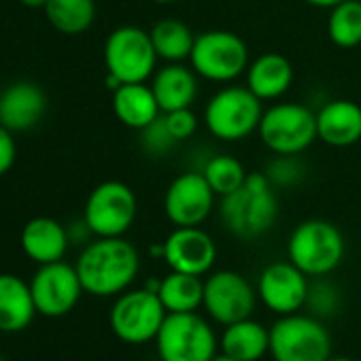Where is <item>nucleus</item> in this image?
Wrapping results in <instances>:
<instances>
[{
	"instance_id": "obj_1",
	"label": "nucleus",
	"mask_w": 361,
	"mask_h": 361,
	"mask_svg": "<svg viewBox=\"0 0 361 361\" xmlns=\"http://www.w3.org/2000/svg\"><path fill=\"white\" fill-rule=\"evenodd\" d=\"M83 291L96 298H117L128 291L140 272V255L123 236L96 238L75 264Z\"/></svg>"
},
{
	"instance_id": "obj_2",
	"label": "nucleus",
	"mask_w": 361,
	"mask_h": 361,
	"mask_svg": "<svg viewBox=\"0 0 361 361\" xmlns=\"http://www.w3.org/2000/svg\"><path fill=\"white\" fill-rule=\"evenodd\" d=\"M217 209L224 228L240 240L266 236L279 221L281 211L276 188L268 180L266 172H249L243 188L219 198Z\"/></svg>"
},
{
	"instance_id": "obj_3",
	"label": "nucleus",
	"mask_w": 361,
	"mask_h": 361,
	"mask_svg": "<svg viewBox=\"0 0 361 361\" xmlns=\"http://www.w3.org/2000/svg\"><path fill=\"white\" fill-rule=\"evenodd\" d=\"M264 102L247 87L228 83L217 90L202 113L209 134L221 142H240L257 132Z\"/></svg>"
},
{
	"instance_id": "obj_4",
	"label": "nucleus",
	"mask_w": 361,
	"mask_h": 361,
	"mask_svg": "<svg viewBox=\"0 0 361 361\" xmlns=\"http://www.w3.org/2000/svg\"><path fill=\"white\" fill-rule=\"evenodd\" d=\"M346 243L338 226L325 219H306L293 228L287 240V257L306 276L323 279L344 259Z\"/></svg>"
},
{
	"instance_id": "obj_5",
	"label": "nucleus",
	"mask_w": 361,
	"mask_h": 361,
	"mask_svg": "<svg viewBox=\"0 0 361 361\" xmlns=\"http://www.w3.org/2000/svg\"><path fill=\"white\" fill-rule=\"evenodd\" d=\"M251 56L245 39L232 30H204L196 35L190 66L200 79L211 83H234L245 77Z\"/></svg>"
},
{
	"instance_id": "obj_6",
	"label": "nucleus",
	"mask_w": 361,
	"mask_h": 361,
	"mask_svg": "<svg viewBox=\"0 0 361 361\" xmlns=\"http://www.w3.org/2000/svg\"><path fill=\"white\" fill-rule=\"evenodd\" d=\"M257 136L274 155H302L317 138V113L302 102H274L264 109Z\"/></svg>"
},
{
	"instance_id": "obj_7",
	"label": "nucleus",
	"mask_w": 361,
	"mask_h": 361,
	"mask_svg": "<svg viewBox=\"0 0 361 361\" xmlns=\"http://www.w3.org/2000/svg\"><path fill=\"white\" fill-rule=\"evenodd\" d=\"M153 342L159 361H211L219 346L211 323L198 312H168Z\"/></svg>"
},
{
	"instance_id": "obj_8",
	"label": "nucleus",
	"mask_w": 361,
	"mask_h": 361,
	"mask_svg": "<svg viewBox=\"0 0 361 361\" xmlns=\"http://www.w3.org/2000/svg\"><path fill=\"white\" fill-rule=\"evenodd\" d=\"M270 357L274 361H327L331 336L319 317L285 314L270 327Z\"/></svg>"
},
{
	"instance_id": "obj_9",
	"label": "nucleus",
	"mask_w": 361,
	"mask_h": 361,
	"mask_svg": "<svg viewBox=\"0 0 361 361\" xmlns=\"http://www.w3.org/2000/svg\"><path fill=\"white\" fill-rule=\"evenodd\" d=\"M168 310L164 308L157 291L149 287L128 289L119 293L109 312L111 331L126 344L153 342Z\"/></svg>"
},
{
	"instance_id": "obj_10",
	"label": "nucleus",
	"mask_w": 361,
	"mask_h": 361,
	"mask_svg": "<svg viewBox=\"0 0 361 361\" xmlns=\"http://www.w3.org/2000/svg\"><path fill=\"white\" fill-rule=\"evenodd\" d=\"M106 73L121 83H147L157 71V54L149 30L138 26H119L104 41Z\"/></svg>"
},
{
	"instance_id": "obj_11",
	"label": "nucleus",
	"mask_w": 361,
	"mask_h": 361,
	"mask_svg": "<svg viewBox=\"0 0 361 361\" xmlns=\"http://www.w3.org/2000/svg\"><path fill=\"white\" fill-rule=\"evenodd\" d=\"M138 200L130 185L121 180H104L85 200L83 221L96 238L123 236L136 221Z\"/></svg>"
},
{
	"instance_id": "obj_12",
	"label": "nucleus",
	"mask_w": 361,
	"mask_h": 361,
	"mask_svg": "<svg viewBox=\"0 0 361 361\" xmlns=\"http://www.w3.org/2000/svg\"><path fill=\"white\" fill-rule=\"evenodd\" d=\"M217 207V194L202 170L176 174L164 192V215L174 228L202 226Z\"/></svg>"
},
{
	"instance_id": "obj_13",
	"label": "nucleus",
	"mask_w": 361,
	"mask_h": 361,
	"mask_svg": "<svg viewBox=\"0 0 361 361\" xmlns=\"http://www.w3.org/2000/svg\"><path fill=\"white\" fill-rule=\"evenodd\" d=\"M257 306V289L236 270H215L204 279L202 308L219 325L253 317Z\"/></svg>"
},
{
	"instance_id": "obj_14",
	"label": "nucleus",
	"mask_w": 361,
	"mask_h": 361,
	"mask_svg": "<svg viewBox=\"0 0 361 361\" xmlns=\"http://www.w3.org/2000/svg\"><path fill=\"white\" fill-rule=\"evenodd\" d=\"M37 312L49 319L68 314L81 300L83 285L75 266L66 262L43 264L30 281Z\"/></svg>"
},
{
	"instance_id": "obj_15",
	"label": "nucleus",
	"mask_w": 361,
	"mask_h": 361,
	"mask_svg": "<svg viewBox=\"0 0 361 361\" xmlns=\"http://www.w3.org/2000/svg\"><path fill=\"white\" fill-rule=\"evenodd\" d=\"M310 276H306L295 264L272 262L257 279V298L274 314L285 317L300 312L306 306Z\"/></svg>"
},
{
	"instance_id": "obj_16",
	"label": "nucleus",
	"mask_w": 361,
	"mask_h": 361,
	"mask_svg": "<svg viewBox=\"0 0 361 361\" xmlns=\"http://www.w3.org/2000/svg\"><path fill=\"white\" fill-rule=\"evenodd\" d=\"M166 266L176 272L204 276L213 272L217 262V245L213 236L196 228H174L164 240V257Z\"/></svg>"
},
{
	"instance_id": "obj_17",
	"label": "nucleus",
	"mask_w": 361,
	"mask_h": 361,
	"mask_svg": "<svg viewBox=\"0 0 361 361\" xmlns=\"http://www.w3.org/2000/svg\"><path fill=\"white\" fill-rule=\"evenodd\" d=\"M47 111L45 92L32 81H18L0 94V123L11 132L35 128Z\"/></svg>"
},
{
	"instance_id": "obj_18",
	"label": "nucleus",
	"mask_w": 361,
	"mask_h": 361,
	"mask_svg": "<svg viewBox=\"0 0 361 361\" xmlns=\"http://www.w3.org/2000/svg\"><path fill=\"white\" fill-rule=\"evenodd\" d=\"M317 138L334 149H346L361 140V106L346 98L325 102L317 111Z\"/></svg>"
},
{
	"instance_id": "obj_19",
	"label": "nucleus",
	"mask_w": 361,
	"mask_h": 361,
	"mask_svg": "<svg viewBox=\"0 0 361 361\" xmlns=\"http://www.w3.org/2000/svg\"><path fill=\"white\" fill-rule=\"evenodd\" d=\"M293 77L295 71L287 56L266 51L249 62V68L245 73V85L262 102H276L291 90Z\"/></svg>"
},
{
	"instance_id": "obj_20",
	"label": "nucleus",
	"mask_w": 361,
	"mask_h": 361,
	"mask_svg": "<svg viewBox=\"0 0 361 361\" xmlns=\"http://www.w3.org/2000/svg\"><path fill=\"white\" fill-rule=\"evenodd\" d=\"M161 113L190 109L198 98V75L183 62H166L149 81Z\"/></svg>"
},
{
	"instance_id": "obj_21",
	"label": "nucleus",
	"mask_w": 361,
	"mask_h": 361,
	"mask_svg": "<svg viewBox=\"0 0 361 361\" xmlns=\"http://www.w3.org/2000/svg\"><path fill=\"white\" fill-rule=\"evenodd\" d=\"M20 243L24 253L32 262L43 266V264L60 262L66 255L71 236L60 221L51 217H35L24 226Z\"/></svg>"
},
{
	"instance_id": "obj_22",
	"label": "nucleus",
	"mask_w": 361,
	"mask_h": 361,
	"mask_svg": "<svg viewBox=\"0 0 361 361\" xmlns=\"http://www.w3.org/2000/svg\"><path fill=\"white\" fill-rule=\"evenodd\" d=\"M37 314L30 283L16 274H0V331H24Z\"/></svg>"
},
{
	"instance_id": "obj_23",
	"label": "nucleus",
	"mask_w": 361,
	"mask_h": 361,
	"mask_svg": "<svg viewBox=\"0 0 361 361\" xmlns=\"http://www.w3.org/2000/svg\"><path fill=\"white\" fill-rule=\"evenodd\" d=\"M113 113L126 128L140 132L161 115V109L149 83H121L113 92Z\"/></svg>"
},
{
	"instance_id": "obj_24",
	"label": "nucleus",
	"mask_w": 361,
	"mask_h": 361,
	"mask_svg": "<svg viewBox=\"0 0 361 361\" xmlns=\"http://www.w3.org/2000/svg\"><path fill=\"white\" fill-rule=\"evenodd\" d=\"M221 353L238 361H259L270 355V329L253 317L224 327L219 340Z\"/></svg>"
},
{
	"instance_id": "obj_25",
	"label": "nucleus",
	"mask_w": 361,
	"mask_h": 361,
	"mask_svg": "<svg viewBox=\"0 0 361 361\" xmlns=\"http://www.w3.org/2000/svg\"><path fill=\"white\" fill-rule=\"evenodd\" d=\"M157 295L168 312H198L204 300V279L170 270L159 279Z\"/></svg>"
},
{
	"instance_id": "obj_26",
	"label": "nucleus",
	"mask_w": 361,
	"mask_h": 361,
	"mask_svg": "<svg viewBox=\"0 0 361 361\" xmlns=\"http://www.w3.org/2000/svg\"><path fill=\"white\" fill-rule=\"evenodd\" d=\"M151 43L155 47V54L164 62H185L192 56L196 35L178 18H161L157 20L151 30Z\"/></svg>"
},
{
	"instance_id": "obj_27",
	"label": "nucleus",
	"mask_w": 361,
	"mask_h": 361,
	"mask_svg": "<svg viewBox=\"0 0 361 361\" xmlns=\"http://www.w3.org/2000/svg\"><path fill=\"white\" fill-rule=\"evenodd\" d=\"M45 16L62 35H81L96 20L94 0H47Z\"/></svg>"
},
{
	"instance_id": "obj_28",
	"label": "nucleus",
	"mask_w": 361,
	"mask_h": 361,
	"mask_svg": "<svg viewBox=\"0 0 361 361\" xmlns=\"http://www.w3.org/2000/svg\"><path fill=\"white\" fill-rule=\"evenodd\" d=\"M202 174L207 176L209 185L213 188V192L217 194V198H226L230 194H234L236 190L243 188V183L247 180L249 172L245 168V164L228 153H215L211 155L204 164H202Z\"/></svg>"
},
{
	"instance_id": "obj_29",
	"label": "nucleus",
	"mask_w": 361,
	"mask_h": 361,
	"mask_svg": "<svg viewBox=\"0 0 361 361\" xmlns=\"http://www.w3.org/2000/svg\"><path fill=\"white\" fill-rule=\"evenodd\" d=\"M327 37L340 49H355L361 45V0H344L329 9Z\"/></svg>"
},
{
	"instance_id": "obj_30",
	"label": "nucleus",
	"mask_w": 361,
	"mask_h": 361,
	"mask_svg": "<svg viewBox=\"0 0 361 361\" xmlns=\"http://www.w3.org/2000/svg\"><path fill=\"white\" fill-rule=\"evenodd\" d=\"M264 172L276 190H287L300 183L306 174V168L298 155H274Z\"/></svg>"
},
{
	"instance_id": "obj_31",
	"label": "nucleus",
	"mask_w": 361,
	"mask_h": 361,
	"mask_svg": "<svg viewBox=\"0 0 361 361\" xmlns=\"http://www.w3.org/2000/svg\"><path fill=\"white\" fill-rule=\"evenodd\" d=\"M140 145L149 155L161 157V155H168L178 145V140L170 134V130L164 121V115H159L153 123H149L145 130H140Z\"/></svg>"
},
{
	"instance_id": "obj_32",
	"label": "nucleus",
	"mask_w": 361,
	"mask_h": 361,
	"mask_svg": "<svg viewBox=\"0 0 361 361\" xmlns=\"http://www.w3.org/2000/svg\"><path fill=\"white\" fill-rule=\"evenodd\" d=\"M306 306L314 312V317H329L340 306V295L331 283L317 281V283H310Z\"/></svg>"
},
{
	"instance_id": "obj_33",
	"label": "nucleus",
	"mask_w": 361,
	"mask_h": 361,
	"mask_svg": "<svg viewBox=\"0 0 361 361\" xmlns=\"http://www.w3.org/2000/svg\"><path fill=\"white\" fill-rule=\"evenodd\" d=\"M161 115H164V121H166L170 134H172L178 142L190 140V138L196 134L198 126H200L198 115L192 111V106H190V109H176V111L161 113Z\"/></svg>"
},
{
	"instance_id": "obj_34",
	"label": "nucleus",
	"mask_w": 361,
	"mask_h": 361,
	"mask_svg": "<svg viewBox=\"0 0 361 361\" xmlns=\"http://www.w3.org/2000/svg\"><path fill=\"white\" fill-rule=\"evenodd\" d=\"M16 155H18V147L13 140V132L0 123V176L13 168Z\"/></svg>"
},
{
	"instance_id": "obj_35",
	"label": "nucleus",
	"mask_w": 361,
	"mask_h": 361,
	"mask_svg": "<svg viewBox=\"0 0 361 361\" xmlns=\"http://www.w3.org/2000/svg\"><path fill=\"white\" fill-rule=\"evenodd\" d=\"M304 3L308 5V7H314V9H334L336 5H340V3H344V0H304Z\"/></svg>"
},
{
	"instance_id": "obj_36",
	"label": "nucleus",
	"mask_w": 361,
	"mask_h": 361,
	"mask_svg": "<svg viewBox=\"0 0 361 361\" xmlns=\"http://www.w3.org/2000/svg\"><path fill=\"white\" fill-rule=\"evenodd\" d=\"M20 3L28 9H45L47 0H20Z\"/></svg>"
},
{
	"instance_id": "obj_37",
	"label": "nucleus",
	"mask_w": 361,
	"mask_h": 361,
	"mask_svg": "<svg viewBox=\"0 0 361 361\" xmlns=\"http://www.w3.org/2000/svg\"><path fill=\"white\" fill-rule=\"evenodd\" d=\"M211 361H238V359H234V357H230V355H224V353H221V355H215Z\"/></svg>"
},
{
	"instance_id": "obj_38",
	"label": "nucleus",
	"mask_w": 361,
	"mask_h": 361,
	"mask_svg": "<svg viewBox=\"0 0 361 361\" xmlns=\"http://www.w3.org/2000/svg\"><path fill=\"white\" fill-rule=\"evenodd\" d=\"M151 3H155V5H174V3H178V0H151Z\"/></svg>"
},
{
	"instance_id": "obj_39",
	"label": "nucleus",
	"mask_w": 361,
	"mask_h": 361,
	"mask_svg": "<svg viewBox=\"0 0 361 361\" xmlns=\"http://www.w3.org/2000/svg\"><path fill=\"white\" fill-rule=\"evenodd\" d=\"M327 361H355V359H350V357H334V355H331Z\"/></svg>"
},
{
	"instance_id": "obj_40",
	"label": "nucleus",
	"mask_w": 361,
	"mask_h": 361,
	"mask_svg": "<svg viewBox=\"0 0 361 361\" xmlns=\"http://www.w3.org/2000/svg\"><path fill=\"white\" fill-rule=\"evenodd\" d=\"M0 361H5V359H3V357H0Z\"/></svg>"
}]
</instances>
